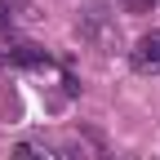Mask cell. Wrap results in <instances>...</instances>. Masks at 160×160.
<instances>
[{"label": "cell", "instance_id": "cell-2", "mask_svg": "<svg viewBox=\"0 0 160 160\" xmlns=\"http://www.w3.org/2000/svg\"><path fill=\"white\" fill-rule=\"evenodd\" d=\"M9 62H18V67H49V53L36 49V45H18V49H9Z\"/></svg>", "mask_w": 160, "mask_h": 160}, {"label": "cell", "instance_id": "cell-4", "mask_svg": "<svg viewBox=\"0 0 160 160\" xmlns=\"http://www.w3.org/2000/svg\"><path fill=\"white\" fill-rule=\"evenodd\" d=\"M13 31V13L5 9V0H0V36H9Z\"/></svg>", "mask_w": 160, "mask_h": 160}, {"label": "cell", "instance_id": "cell-1", "mask_svg": "<svg viewBox=\"0 0 160 160\" xmlns=\"http://www.w3.org/2000/svg\"><path fill=\"white\" fill-rule=\"evenodd\" d=\"M129 62H133V71H142V76H156L160 71V31L138 36V45L129 49Z\"/></svg>", "mask_w": 160, "mask_h": 160}, {"label": "cell", "instance_id": "cell-3", "mask_svg": "<svg viewBox=\"0 0 160 160\" xmlns=\"http://www.w3.org/2000/svg\"><path fill=\"white\" fill-rule=\"evenodd\" d=\"M120 5H125L129 13H151V9H156V0H120Z\"/></svg>", "mask_w": 160, "mask_h": 160}]
</instances>
